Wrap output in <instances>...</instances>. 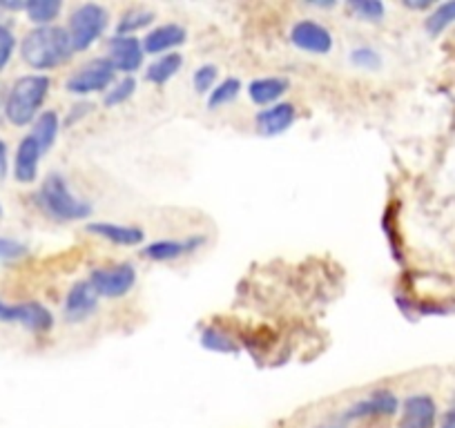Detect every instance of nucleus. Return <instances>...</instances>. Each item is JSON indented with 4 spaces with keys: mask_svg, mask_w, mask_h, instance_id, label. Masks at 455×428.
<instances>
[{
    "mask_svg": "<svg viewBox=\"0 0 455 428\" xmlns=\"http://www.w3.org/2000/svg\"><path fill=\"white\" fill-rule=\"evenodd\" d=\"M134 90H137L134 78H121L119 83H114V85L105 91V105H108V107H114V105L125 103V100L134 94Z\"/></svg>",
    "mask_w": 455,
    "mask_h": 428,
    "instance_id": "25",
    "label": "nucleus"
},
{
    "mask_svg": "<svg viewBox=\"0 0 455 428\" xmlns=\"http://www.w3.org/2000/svg\"><path fill=\"white\" fill-rule=\"evenodd\" d=\"M351 63L360 69H369V72H375V69L382 67V59L371 47H357V50H353Z\"/></svg>",
    "mask_w": 455,
    "mask_h": 428,
    "instance_id": "26",
    "label": "nucleus"
},
{
    "mask_svg": "<svg viewBox=\"0 0 455 428\" xmlns=\"http://www.w3.org/2000/svg\"><path fill=\"white\" fill-rule=\"evenodd\" d=\"M0 214H3V208H0Z\"/></svg>",
    "mask_w": 455,
    "mask_h": 428,
    "instance_id": "35",
    "label": "nucleus"
},
{
    "mask_svg": "<svg viewBox=\"0 0 455 428\" xmlns=\"http://www.w3.org/2000/svg\"><path fill=\"white\" fill-rule=\"evenodd\" d=\"M99 305V295L92 288L90 281H78L74 283L72 290L68 292L65 299V319H69L72 324L85 321Z\"/></svg>",
    "mask_w": 455,
    "mask_h": 428,
    "instance_id": "10",
    "label": "nucleus"
},
{
    "mask_svg": "<svg viewBox=\"0 0 455 428\" xmlns=\"http://www.w3.org/2000/svg\"><path fill=\"white\" fill-rule=\"evenodd\" d=\"M143 45L134 36H114L108 43V60L116 72L132 74L143 65Z\"/></svg>",
    "mask_w": 455,
    "mask_h": 428,
    "instance_id": "8",
    "label": "nucleus"
},
{
    "mask_svg": "<svg viewBox=\"0 0 455 428\" xmlns=\"http://www.w3.org/2000/svg\"><path fill=\"white\" fill-rule=\"evenodd\" d=\"M90 283L99 297H108V299H116L132 290L137 283V270L130 264H116L105 266V268H96L90 274Z\"/></svg>",
    "mask_w": 455,
    "mask_h": 428,
    "instance_id": "6",
    "label": "nucleus"
},
{
    "mask_svg": "<svg viewBox=\"0 0 455 428\" xmlns=\"http://www.w3.org/2000/svg\"><path fill=\"white\" fill-rule=\"evenodd\" d=\"M397 410V400L393 392L388 391H378L375 395H371L369 400L360 401L357 406H353L348 417H371V415H391Z\"/></svg>",
    "mask_w": 455,
    "mask_h": 428,
    "instance_id": "18",
    "label": "nucleus"
},
{
    "mask_svg": "<svg viewBox=\"0 0 455 428\" xmlns=\"http://www.w3.org/2000/svg\"><path fill=\"white\" fill-rule=\"evenodd\" d=\"M5 107H7V100H5V94H3V87H0V123H3V119H5Z\"/></svg>",
    "mask_w": 455,
    "mask_h": 428,
    "instance_id": "34",
    "label": "nucleus"
},
{
    "mask_svg": "<svg viewBox=\"0 0 455 428\" xmlns=\"http://www.w3.org/2000/svg\"><path fill=\"white\" fill-rule=\"evenodd\" d=\"M442 428H455V410H449L442 419Z\"/></svg>",
    "mask_w": 455,
    "mask_h": 428,
    "instance_id": "33",
    "label": "nucleus"
},
{
    "mask_svg": "<svg viewBox=\"0 0 455 428\" xmlns=\"http://www.w3.org/2000/svg\"><path fill=\"white\" fill-rule=\"evenodd\" d=\"M201 242H204V239H188V242H170V239H165V242H156L143 248V257L152 261L177 259V257L195 250Z\"/></svg>",
    "mask_w": 455,
    "mask_h": 428,
    "instance_id": "17",
    "label": "nucleus"
},
{
    "mask_svg": "<svg viewBox=\"0 0 455 428\" xmlns=\"http://www.w3.org/2000/svg\"><path fill=\"white\" fill-rule=\"evenodd\" d=\"M108 28V10L96 3H83L69 16V41L74 52H85L103 36Z\"/></svg>",
    "mask_w": 455,
    "mask_h": 428,
    "instance_id": "4",
    "label": "nucleus"
},
{
    "mask_svg": "<svg viewBox=\"0 0 455 428\" xmlns=\"http://www.w3.org/2000/svg\"><path fill=\"white\" fill-rule=\"evenodd\" d=\"M38 203L50 217L59 221H81L92 212V205L78 199L59 174L45 178L41 192H38Z\"/></svg>",
    "mask_w": 455,
    "mask_h": 428,
    "instance_id": "3",
    "label": "nucleus"
},
{
    "mask_svg": "<svg viewBox=\"0 0 455 428\" xmlns=\"http://www.w3.org/2000/svg\"><path fill=\"white\" fill-rule=\"evenodd\" d=\"M186 36L188 34L181 25H161V28L152 29V32L148 34L146 41H143V50H146L148 54H164V52L174 50V47H179L181 43H186Z\"/></svg>",
    "mask_w": 455,
    "mask_h": 428,
    "instance_id": "14",
    "label": "nucleus"
},
{
    "mask_svg": "<svg viewBox=\"0 0 455 428\" xmlns=\"http://www.w3.org/2000/svg\"><path fill=\"white\" fill-rule=\"evenodd\" d=\"M20 255H25V246L10 239H0V259H16Z\"/></svg>",
    "mask_w": 455,
    "mask_h": 428,
    "instance_id": "31",
    "label": "nucleus"
},
{
    "mask_svg": "<svg viewBox=\"0 0 455 428\" xmlns=\"http://www.w3.org/2000/svg\"><path fill=\"white\" fill-rule=\"evenodd\" d=\"M72 54L74 47L68 29L54 25L32 29L20 45V56L34 69H54L68 63Z\"/></svg>",
    "mask_w": 455,
    "mask_h": 428,
    "instance_id": "1",
    "label": "nucleus"
},
{
    "mask_svg": "<svg viewBox=\"0 0 455 428\" xmlns=\"http://www.w3.org/2000/svg\"><path fill=\"white\" fill-rule=\"evenodd\" d=\"M114 74L116 69L112 67L108 59H94L90 63H85L83 67H78L72 76L68 78L65 87L68 91L78 96L85 94H96V91H108V87H112Z\"/></svg>",
    "mask_w": 455,
    "mask_h": 428,
    "instance_id": "5",
    "label": "nucleus"
},
{
    "mask_svg": "<svg viewBox=\"0 0 455 428\" xmlns=\"http://www.w3.org/2000/svg\"><path fill=\"white\" fill-rule=\"evenodd\" d=\"M52 81L43 74H32V76H23L14 83L7 96L5 115L14 125H28L36 119L38 110H41L43 100H45L47 91H50Z\"/></svg>",
    "mask_w": 455,
    "mask_h": 428,
    "instance_id": "2",
    "label": "nucleus"
},
{
    "mask_svg": "<svg viewBox=\"0 0 455 428\" xmlns=\"http://www.w3.org/2000/svg\"><path fill=\"white\" fill-rule=\"evenodd\" d=\"M41 146L36 143V139L32 134L20 141L19 152H16V163H14V172L16 178L20 183H32L38 174V159H41Z\"/></svg>",
    "mask_w": 455,
    "mask_h": 428,
    "instance_id": "13",
    "label": "nucleus"
},
{
    "mask_svg": "<svg viewBox=\"0 0 455 428\" xmlns=\"http://www.w3.org/2000/svg\"><path fill=\"white\" fill-rule=\"evenodd\" d=\"M451 23H455V0L451 3H442L433 10V14L427 19V32L428 34H442Z\"/></svg>",
    "mask_w": 455,
    "mask_h": 428,
    "instance_id": "24",
    "label": "nucleus"
},
{
    "mask_svg": "<svg viewBox=\"0 0 455 428\" xmlns=\"http://www.w3.org/2000/svg\"><path fill=\"white\" fill-rule=\"evenodd\" d=\"M297 112L295 105L291 103H275L273 107H266L257 115V128L266 137H275V134H282L295 123Z\"/></svg>",
    "mask_w": 455,
    "mask_h": 428,
    "instance_id": "12",
    "label": "nucleus"
},
{
    "mask_svg": "<svg viewBox=\"0 0 455 428\" xmlns=\"http://www.w3.org/2000/svg\"><path fill=\"white\" fill-rule=\"evenodd\" d=\"M181 65H183V56L177 54V52H172V54H165L161 56V59H156L155 63L148 67L146 78L150 83H156V85H164V83H168L170 78L177 76Z\"/></svg>",
    "mask_w": 455,
    "mask_h": 428,
    "instance_id": "19",
    "label": "nucleus"
},
{
    "mask_svg": "<svg viewBox=\"0 0 455 428\" xmlns=\"http://www.w3.org/2000/svg\"><path fill=\"white\" fill-rule=\"evenodd\" d=\"M217 74L219 72L214 65H201V67L195 72V78H192L195 90L199 91V94H208V91H212L214 83H217Z\"/></svg>",
    "mask_w": 455,
    "mask_h": 428,
    "instance_id": "27",
    "label": "nucleus"
},
{
    "mask_svg": "<svg viewBox=\"0 0 455 428\" xmlns=\"http://www.w3.org/2000/svg\"><path fill=\"white\" fill-rule=\"evenodd\" d=\"M351 10L355 12V14L360 16L362 20H373V23H378V20L384 19V5H382V3H378V0L353 3Z\"/></svg>",
    "mask_w": 455,
    "mask_h": 428,
    "instance_id": "28",
    "label": "nucleus"
},
{
    "mask_svg": "<svg viewBox=\"0 0 455 428\" xmlns=\"http://www.w3.org/2000/svg\"><path fill=\"white\" fill-rule=\"evenodd\" d=\"M60 10H63V5L59 0H36V3H28V7H25L29 20L41 25V28H47L60 14Z\"/></svg>",
    "mask_w": 455,
    "mask_h": 428,
    "instance_id": "21",
    "label": "nucleus"
},
{
    "mask_svg": "<svg viewBox=\"0 0 455 428\" xmlns=\"http://www.w3.org/2000/svg\"><path fill=\"white\" fill-rule=\"evenodd\" d=\"M435 426V401L427 395H413L404 401L400 428H433Z\"/></svg>",
    "mask_w": 455,
    "mask_h": 428,
    "instance_id": "11",
    "label": "nucleus"
},
{
    "mask_svg": "<svg viewBox=\"0 0 455 428\" xmlns=\"http://www.w3.org/2000/svg\"><path fill=\"white\" fill-rule=\"evenodd\" d=\"M204 346L210 348V351H221V353L235 351V348L230 346V342H228L223 335H219L217 330H205V333H204Z\"/></svg>",
    "mask_w": 455,
    "mask_h": 428,
    "instance_id": "30",
    "label": "nucleus"
},
{
    "mask_svg": "<svg viewBox=\"0 0 455 428\" xmlns=\"http://www.w3.org/2000/svg\"><path fill=\"white\" fill-rule=\"evenodd\" d=\"M155 19H156L155 12H150V10H141V7H137V10H130L128 14L119 20L116 36H130V34L148 28V25H150Z\"/></svg>",
    "mask_w": 455,
    "mask_h": 428,
    "instance_id": "23",
    "label": "nucleus"
},
{
    "mask_svg": "<svg viewBox=\"0 0 455 428\" xmlns=\"http://www.w3.org/2000/svg\"><path fill=\"white\" fill-rule=\"evenodd\" d=\"M288 91V81L286 78H277V76H268V78H257L248 85V96L255 105H266L277 103L283 94Z\"/></svg>",
    "mask_w": 455,
    "mask_h": 428,
    "instance_id": "15",
    "label": "nucleus"
},
{
    "mask_svg": "<svg viewBox=\"0 0 455 428\" xmlns=\"http://www.w3.org/2000/svg\"><path fill=\"white\" fill-rule=\"evenodd\" d=\"M14 34L10 28L0 25V69H5V65L10 63L12 54H14Z\"/></svg>",
    "mask_w": 455,
    "mask_h": 428,
    "instance_id": "29",
    "label": "nucleus"
},
{
    "mask_svg": "<svg viewBox=\"0 0 455 428\" xmlns=\"http://www.w3.org/2000/svg\"><path fill=\"white\" fill-rule=\"evenodd\" d=\"M87 233L99 234V237L108 239V242L116 243V246H139L143 242V230L141 228H130V226L119 224H90Z\"/></svg>",
    "mask_w": 455,
    "mask_h": 428,
    "instance_id": "16",
    "label": "nucleus"
},
{
    "mask_svg": "<svg viewBox=\"0 0 455 428\" xmlns=\"http://www.w3.org/2000/svg\"><path fill=\"white\" fill-rule=\"evenodd\" d=\"M239 91H242V81H239V78H226V81L214 85V90L210 91L208 107L210 110H219L221 105L233 103L239 96Z\"/></svg>",
    "mask_w": 455,
    "mask_h": 428,
    "instance_id": "22",
    "label": "nucleus"
},
{
    "mask_svg": "<svg viewBox=\"0 0 455 428\" xmlns=\"http://www.w3.org/2000/svg\"><path fill=\"white\" fill-rule=\"evenodd\" d=\"M7 174V146L0 141V178H5Z\"/></svg>",
    "mask_w": 455,
    "mask_h": 428,
    "instance_id": "32",
    "label": "nucleus"
},
{
    "mask_svg": "<svg viewBox=\"0 0 455 428\" xmlns=\"http://www.w3.org/2000/svg\"><path fill=\"white\" fill-rule=\"evenodd\" d=\"M56 134H59V115H56V112H43V115L34 121L32 130V137L36 139V143L41 146L43 155L54 146Z\"/></svg>",
    "mask_w": 455,
    "mask_h": 428,
    "instance_id": "20",
    "label": "nucleus"
},
{
    "mask_svg": "<svg viewBox=\"0 0 455 428\" xmlns=\"http://www.w3.org/2000/svg\"><path fill=\"white\" fill-rule=\"evenodd\" d=\"M291 41L297 50L310 52V54H328L332 50L331 32L315 20H299L292 25Z\"/></svg>",
    "mask_w": 455,
    "mask_h": 428,
    "instance_id": "9",
    "label": "nucleus"
},
{
    "mask_svg": "<svg viewBox=\"0 0 455 428\" xmlns=\"http://www.w3.org/2000/svg\"><path fill=\"white\" fill-rule=\"evenodd\" d=\"M0 321L10 324H23L29 330H50L52 329V313L38 301H25V304H3L0 301Z\"/></svg>",
    "mask_w": 455,
    "mask_h": 428,
    "instance_id": "7",
    "label": "nucleus"
}]
</instances>
